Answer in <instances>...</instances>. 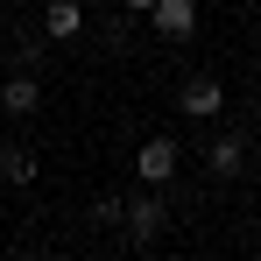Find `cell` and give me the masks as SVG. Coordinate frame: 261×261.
<instances>
[{"instance_id": "obj_1", "label": "cell", "mask_w": 261, "mask_h": 261, "mask_svg": "<svg viewBox=\"0 0 261 261\" xmlns=\"http://www.w3.org/2000/svg\"><path fill=\"white\" fill-rule=\"evenodd\" d=\"M120 226H127L134 247H155L163 240V226H170V205H163V191L148 184V191H127V205H120Z\"/></svg>"}, {"instance_id": "obj_2", "label": "cell", "mask_w": 261, "mask_h": 261, "mask_svg": "<svg viewBox=\"0 0 261 261\" xmlns=\"http://www.w3.org/2000/svg\"><path fill=\"white\" fill-rule=\"evenodd\" d=\"M176 163H184V148H176L170 134H148V141H141V155H134V176H141V184H170Z\"/></svg>"}, {"instance_id": "obj_3", "label": "cell", "mask_w": 261, "mask_h": 261, "mask_svg": "<svg viewBox=\"0 0 261 261\" xmlns=\"http://www.w3.org/2000/svg\"><path fill=\"white\" fill-rule=\"evenodd\" d=\"M148 29L170 36V43H191V29H198V0H155V7H148Z\"/></svg>"}, {"instance_id": "obj_4", "label": "cell", "mask_w": 261, "mask_h": 261, "mask_svg": "<svg viewBox=\"0 0 261 261\" xmlns=\"http://www.w3.org/2000/svg\"><path fill=\"white\" fill-rule=\"evenodd\" d=\"M176 106H184V120H212L219 106H226V92H219V78H184Z\"/></svg>"}, {"instance_id": "obj_5", "label": "cell", "mask_w": 261, "mask_h": 261, "mask_svg": "<svg viewBox=\"0 0 261 261\" xmlns=\"http://www.w3.org/2000/svg\"><path fill=\"white\" fill-rule=\"evenodd\" d=\"M0 106H7L14 120H29V113L43 106V78H36V71H21V78H0Z\"/></svg>"}, {"instance_id": "obj_6", "label": "cell", "mask_w": 261, "mask_h": 261, "mask_svg": "<svg viewBox=\"0 0 261 261\" xmlns=\"http://www.w3.org/2000/svg\"><path fill=\"white\" fill-rule=\"evenodd\" d=\"M78 29H85V7L78 0H43V36L49 43H71Z\"/></svg>"}, {"instance_id": "obj_7", "label": "cell", "mask_w": 261, "mask_h": 261, "mask_svg": "<svg viewBox=\"0 0 261 261\" xmlns=\"http://www.w3.org/2000/svg\"><path fill=\"white\" fill-rule=\"evenodd\" d=\"M205 163H212V176H233L240 163H247V141H240V134H219V141H212V155H205Z\"/></svg>"}, {"instance_id": "obj_8", "label": "cell", "mask_w": 261, "mask_h": 261, "mask_svg": "<svg viewBox=\"0 0 261 261\" xmlns=\"http://www.w3.org/2000/svg\"><path fill=\"white\" fill-rule=\"evenodd\" d=\"M0 184H36V155H29V148H14V155H7V170H0Z\"/></svg>"}, {"instance_id": "obj_9", "label": "cell", "mask_w": 261, "mask_h": 261, "mask_svg": "<svg viewBox=\"0 0 261 261\" xmlns=\"http://www.w3.org/2000/svg\"><path fill=\"white\" fill-rule=\"evenodd\" d=\"M43 43H49V36H29V29H21V36H14V57L36 71V64H43Z\"/></svg>"}, {"instance_id": "obj_10", "label": "cell", "mask_w": 261, "mask_h": 261, "mask_svg": "<svg viewBox=\"0 0 261 261\" xmlns=\"http://www.w3.org/2000/svg\"><path fill=\"white\" fill-rule=\"evenodd\" d=\"M120 7H127V14H148V7H155V0H120Z\"/></svg>"}, {"instance_id": "obj_11", "label": "cell", "mask_w": 261, "mask_h": 261, "mask_svg": "<svg viewBox=\"0 0 261 261\" xmlns=\"http://www.w3.org/2000/svg\"><path fill=\"white\" fill-rule=\"evenodd\" d=\"M7 155H14V141H7V134H0V170H7Z\"/></svg>"}, {"instance_id": "obj_12", "label": "cell", "mask_w": 261, "mask_h": 261, "mask_svg": "<svg viewBox=\"0 0 261 261\" xmlns=\"http://www.w3.org/2000/svg\"><path fill=\"white\" fill-rule=\"evenodd\" d=\"M7 7H36V0H7Z\"/></svg>"}, {"instance_id": "obj_13", "label": "cell", "mask_w": 261, "mask_h": 261, "mask_svg": "<svg viewBox=\"0 0 261 261\" xmlns=\"http://www.w3.org/2000/svg\"><path fill=\"white\" fill-rule=\"evenodd\" d=\"M36 261H64V254H36Z\"/></svg>"}]
</instances>
